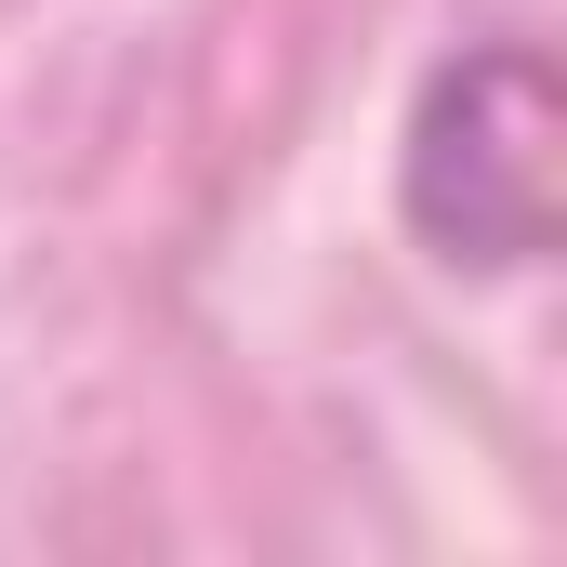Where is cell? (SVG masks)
Instances as JSON below:
<instances>
[{
  "label": "cell",
  "instance_id": "1",
  "mask_svg": "<svg viewBox=\"0 0 567 567\" xmlns=\"http://www.w3.org/2000/svg\"><path fill=\"white\" fill-rule=\"evenodd\" d=\"M396 198H410V238H423L435 265H475V278L542 265L555 225H567L555 53H542V40H462L423 80V106H410Z\"/></svg>",
  "mask_w": 567,
  "mask_h": 567
}]
</instances>
